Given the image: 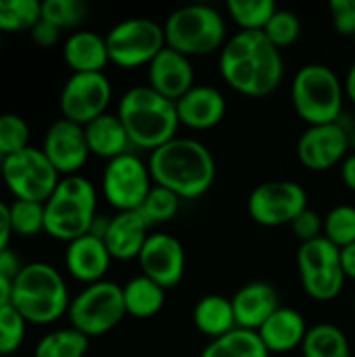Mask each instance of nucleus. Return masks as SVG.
I'll return each instance as SVG.
<instances>
[{"label": "nucleus", "mask_w": 355, "mask_h": 357, "mask_svg": "<svg viewBox=\"0 0 355 357\" xmlns=\"http://www.w3.org/2000/svg\"><path fill=\"white\" fill-rule=\"evenodd\" d=\"M111 261L113 257L103 238H96L92 234L69 243L65 251V268L69 276L77 282H84L86 287L105 280Z\"/></svg>", "instance_id": "19"}, {"label": "nucleus", "mask_w": 355, "mask_h": 357, "mask_svg": "<svg viewBox=\"0 0 355 357\" xmlns=\"http://www.w3.org/2000/svg\"><path fill=\"white\" fill-rule=\"evenodd\" d=\"M0 50H2V33H0Z\"/></svg>", "instance_id": "49"}, {"label": "nucleus", "mask_w": 355, "mask_h": 357, "mask_svg": "<svg viewBox=\"0 0 355 357\" xmlns=\"http://www.w3.org/2000/svg\"><path fill=\"white\" fill-rule=\"evenodd\" d=\"M230 299L236 316V326L255 333L280 307L278 291L274 289V284L264 280H253L243 284Z\"/></svg>", "instance_id": "20"}, {"label": "nucleus", "mask_w": 355, "mask_h": 357, "mask_svg": "<svg viewBox=\"0 0 355 357\" xmlns=\"http://www.w3.org/2000/svg\"><path fill=\"white\" fill-rule=\"evenodd\" d=\"M13 305V280L0 276V307Z\"/></svg>", "instance_id": "47"}, {"label": "nucleus", "mask_w": 355, "mask_h": 357, "mask_svg": "<svg viewBox=\"0 0 355 357\" xmlns=\"http://www.w3.org/2000/svg\"><path fill=\"white\" fill-rule=\"evenodd\" d=\"M308 331H310V326H308L301 312L280 305L264 322V326L257 331V335L272 356L274 354L282 356V354H291L295 349H301Z\"/></svg>", "instance_id": "22"}, {"label": "nucleus", "mask_w": 355, "mask_h": 357, "mask_svg": "<svg viewBox=\"0 0 355 357\" xmlns=\"http://www.w3.org/2000/svg\"><path fill=\"white\" fill-rule=\"evenodd\" d=\"M86 142L90 149V155L113 161L117 157H123L128 153H134V144L117 117V113H105L84 126Z\"/></svg>", "instance_id": "24"}, {"label": "nucleus", "mask_w": 355, "mask_h": 357, "mask_svg": "<svg viewBox=\"0 0 355 357\" xmlns=\"http://www.w3.org/2000/svg\"><path fill=\"white\" fill-rule=\"evenodd\" d=\"M345 98L343 79L324 63L303 65L291 82L293 109L308 126L339 121Z\"/></svg>", "instance_id": "6"}, {"label": "nucleus", "mask_w": 355, "mask_h": 357, "mask_svg": "<svg viewBox=\"0 0 355 357\" xmlns=\"http://www.w3.org/2000/svg\"><path fill=\"white\" fill-rule=\"evenodd\" d=\"M155 186L149 161L136 153H128L113 161H107V167L100 178V188L105 201L119 211H138Z\"/></svg>", "instance_id": "11"}, {"label": "nucleus", "mask_w": 355, "mask_h": 357, "mask_svg": "<svg viewBox=\"0 0 355 357\" xmlns=\"http://www.w3.org/2000/svg\"><path fill=\"white\" fill-rule=\"evenodd\" d=\"M266 38L278 48H289L291 44H295L301 36V19L297 13L287 10V8H278L274 13V17L270 19V23L264 29Z\"/></svg>", "instance_id": "38"}, {"label": "nucleus", "mask_w": 355, "mask_h": 357, "mask_svg": "<svg viewBox=\"0 0 355 357\" xmlns=\"http://www.w3.org/2000/svg\"><path fill=\"white\" fill-rule=\"evenodd\" d=\"M226 10L241 31H264L278 6L274 0H228Z\"/></svg>", "instance_id": "31"}, {"label": "nucleus", "mask_w": 355, "mask_h": 357, "mask_svg": "<svg viewBox=\"0 0 355 357\" xmlns=\"http://www.w3.org/2000/svg\"><path fill=\"white\" fill-rule=\"evenodd\" d=\"M220 73L224 82L243 96L264 98L285 77V59L264 31H241L228 38L220 50Z\"/></svg>", "instance_id": "1"}, {"label": "nucleus", "mask_w": 355, "mask_h": 357, "mask_svg": "<svg viewBox=\"0 0 355 357\" xmlns=\"http://www.w3.org/2000/svg\"><path fill=\"white\" fill-rule=\"evenodd\" d=\"M121 293L126 314L136 320H149L157 316L165 305V289L159 287L155 280L146 278L144 274L130 278L121 287Z\"/></svg>", "instance_id": "26"}, {"label": "nucleus", "mask_w": 355, "mask_h": 357, "mask_svg": "<svg viewBox=\"0 0 355 357\" xmlns=\"http://www.w3.org/2000/svg\"><path fill=\"white\" fill-rule=\"evenodd\" d=\"M341 180L345 184V188L355 192V153H349L343 163H341Z\"/></svg>", "instance_id": "45"}, {"label": "nucleus", "mask_w": 355, "mask_h": 357, "mask_svg": "<svg viewBox=\"0 0 355 357\" xmlns=\"http://www.w3.org/2000/svg\"><path fill=\"white\" fill-rule=\"evenodd\" d=\"M297 159L310 172H328L343 163L352 153L349 132L343 119L335 123L308 126V130L297 140Z\"/></svg>", "instance_id": "14"}, {"label": "nucleus", "mask_w": 355, "mask_h": 357, "mask_svg": "<svg viewBox=\"0 0 355 357\" xmlns=\"http://www.w3.org/2000/svg\"><path fill=\"white\" fill-rule=\"evenodd\" d=\"M121 287L111 280H100L84 287L69 303V324L88 339L109 335L126 318Z\"/></svg>", "instance_id": "8"}, {"label": "nucleus", "mask_w": 355, "mask_h": 357, "mask_svg": "<svg viewBox=\"0 0 355 357\" xmlns=\"http://www.w3.org/2000/svg\"><path fill=\"white\" fill-rule=\"evenodd\" d=\"M88 347L90 339L69 326L44 335L33 349V357H86Z\"/></svg>", "instance_id": "30"}, {"label": "nucleus", "mask_w": 355, "mask_h": 357, "mask_svg": "<svg viewBox=\"0 0 355 357\" xmlns=\"http://www.w3.org/2000/svg\"><path fill=\"white\" fill-rule=\"evenodd\" d=\"M153 182L192 201L209 192L216 182V159L211 151L195 138H174L149 157Z\"/></svg>", "instance_id": "2"}, {"label": "nucleus", "mask_w": 355, "mask_h": 357, "mask_svg": "<svg viewBox=\"0 0 355 357\" xmlns=\"http://www.w3.org/2000/svg\"><path fill=\"white\" fill-rule=\"evenodd\" d=\"M23 266H25V264H21L19 255H17L10 247L4 249V251H0V276L15 280V278L19 276V272L23 270Z\"/></svg>", "instance_id": "43"}, {"label": "nucleus", "mask_w": 355, "mask_h": 357, "mask_svg": "<svg viewBox=\"0 0 355 357\" xmlns=\"http://www.w3.org/2000/svg\"><path fill=\"white\" fill-rule=\"evenodd\" d=\"M291 230L295 234V238L301 243H310V241H316L320 236H324V218L314 211V209H305L303 213H299L293 224H291Z\"/></svg>", "instance_id": "40"}, {"label": "nucleus", "mask_w": 355, "mask_h": 357, "mask_svg": "<svg viewBox=\"0 0 355 357\" xmlns=\"http://www.w3.org/2000/svg\"><path fill=\"white\" fill-rule=\"evenodd\" d=\"M117 117L121 119L134 149L153 153L178 138L180 119L176 102L155 92L149 84L132 86L121 94Z\"/></svg>", "instance_id": "3"}, {"label": "nucleus", "mask_w": 355, "mask_h": 357, "mask_svg": "<svg viewBox=\"0 0 355 357\" xmlns=\"http://www.w3.org/2000/svg\"><path fill=\"white\" fill-rule=\"evenodd\" d=\"M226 96L220 88L209 84H195L180 100H176V111L180 126L190 130H211L226 115Z\"/></svg>", "instance_id": "18"}, {"label": "nucleus", "mask_w": 355, "mask_h": 357, "mask_svg": "<svg viewBox=\"0 0 355 357\" xmlns=\"http://www.w3.org/2000/svg\"><path fill=\"white\" fill-rule=\"evenodd\" d=\"M165 44L184 56H207L220 52L228 42L222 13L209 4H186L176 8L163 23Z\"/></svg>", "instance_id": "7"}, {"label": "nucleus", "mask_w": 355, "mask_h": 357, "mask_svg": "<svg viewBox=\"0 0 355 357\" xmlns=\"http://www.w3.org/2000/svg\"><path fill=\"white\" fill-rule=\"evenodd\" d=\"M341 268H343L345 278L355 280V243L341 249Z\"/></svg>", "instance_id": "46"}, {"label": "nucleus", "mask_w": 355, "mask_h": 357, "mask_svg": "<svg viewBox=\"0 0 355 357\" xmlns=\"http://www.w3.org/2000/svg\"><path fill=\"white\" fill-rule=\"evenodd\" d=\"M343 84H345V96L355 105V59L354 63L349 65V69H347V75H345Z\"/></svg>", "instance_id": "48"}, {"label": "nucleus", "mask_w": 355, "mask_h": 357, "mask_svg": "<svg viewBox=\"0 0 355 357\" xmlns=\"http://www.w3.org/2000/svg\"><path fill=\"white\" fill-rule=\"evenodd\" d=\"M98 195L94 184L84 176H65L44 203V234L61 243H73L86 234L98 215Z\"/></svg>", "instance_id": "5"}, {"label": "nucleus", "mask_w": 355, "mask_h": 357, "mask_svg": "<svg viewBox=\"0 0 355 357\" xmlns=\"http://www.w3.org/2000/svg\"><path fill=\"white\" fill-rule=\"evenodd\" d=\"M308 209V192L293 180L264 182L251 190L247 211L251 220L266 228L291 226L293 220Z\"/></svg>", "instance_id": "12"}, {"label": "nucleus", "mask_w": 355, "mask_h": 357, "mask_svg": "<svg viewBox=\"0 0 355 357\" xmlns=\"http://www.w3.org/2000/svg\"><path fill=\"white\" fill-rule=\"evenodd\" d=\"M149 86L169 100H180L195 86V67L188 56L165 46L146 67Z\"/></svg>", "instance_id": "17"}, {"label": "nucleus", "mask_w": 355, "mask_h": 357, "mask_svg": "<svg viewBox=\"0 0 355 357\" xmlns=\"http://www.w3.org/2000/svg\"><path fill=\"white\" fill-rule=\"evenodd\" d=\"M324 238L339 249L355 243V207L337 205L324 215Z\"/></svg>", "instance_id": "36"}, {"label": "nucleus", "mask_w": 355, "mask_h": 357, "mask_svg": "<svg viewBox=\"0 0 355 357\" xmlns=\"http://www.w3.org/2000/svg\"><path fill=\"white\" fill-rule=\"evenodd\" d=\"M180 203H182V199L178 195H174L172 190L155 184L138 211L146 220V224L153 228L157 224L172 222L178 215V211H180Z\"/></svg>", "instance_id": "34"}, {"label": "nucleus", "mask_w": 355, "mask_h": 357, "mask_svg": "<svg viewBox=\"0 0 355 357\" xmlns=\"http://www.w3.org/2000/svg\"><path fill=\"white\" fill-rule=\"evenodd\" d=\"M333 27L341 36H355V0H331Z\"/></svg>", "instance_id": "41"}, {"label": "nucleus", "mask_w": 355, "mask_h": 357, "mask_svg": "<svg viewBox=\"0 0 355 357\" xmlns=\"http://www.w3.org/2000/svg\"><path fill=\"white\" fill-rule=\"evenodd\" d=\"M63 59L71 73H105V67L111 63L105 36L90 29H77L67 36Z\"/></svg>", "instance_id": "23"}, {"label": "nucleus", "mask_w": 355, "mask_h": 357, "mask_svg": "<svg viewBox=\"0 0 355 357\" xmlns=\"http://www.w3.org/2000/svg\"><path fill=\"white\" fill-rule=\"evenodd\" d=\"M69 289L63 274L46 264H25L13 280V307L33 326H50L69 312Z\"/></svg>", "instance_id": "4"}, {"label": "nucleus", "mask_w": 355, "mask_h": 357, "mask_svg": "<svg viewBox=\"0 0 355 357\" xmlns=\"http://www.w3.org/2000/svg\"><path fill=\"white\" fill-rule=\"evenodd\" d=\"M192 322H195V328L211 341L222 339L234 328H239L232 299L224 295L201 297L192 310Z\"/></svg>", "instance_id": "25"}, {"label": "nucleus", "mask_w": 355, "mask_h": 357, "mask_svg": "<svg viewBox=\"0 0 355 357\" xmlns=\"http://www.w3.org/2000/svg\"><path fill=\"white\" fill-rule=\"evenodd\" d=\"M88 17V6L84 0H44L42 2V19L52 23L54 27L63 29H73L86 21Z\"/></svg>", "instance_id": "35"}, {"label": "nucleus", "mask_w": 355, "mask_h": 357, "mask_svg": "<svg viewBox=\"0 0 355 357\" xmlns=\"http://www.w3.org/2000/svg\"><path fill=\"white\" fill-rule=\"evenodd\" d=\"M0 178L15 199L36 203H46L61 180L44 151L36 146L6 157L0 165Z\"/></svg>", "instance_id": "10"}, {"label": "nucleus", "mask_w": 355, "mask_h": 357, "mask_svg": "<svg viewBox=\"0 0 355 357\" xmlns=\"http://www.w3.org/2000/svg\"><path fill=\"white\" fill-rule=\"evenodd\" d=\"M27 322L25 318L13 307H0V357H8L19 351L25 341Z\"/></svg>", "instance_id": "39"}, {"label": "nucleus", "mask_w": 355, "mask_h": 357, "mask_svg": "<svg viewBox=\"0 0 355 357\" xmlns=\"http://www.w3.org/2000/svg\"><path fill=\"white\" fill-rule=\"evenodd\" d=\"M354 312H355V295H354Z\"/></svg>", "instance_id": "50"}, {"label": "nucleus", "mask_w": 355, "mask_h": 357, "mask_svg": "<svg viewBox=\"0 0 355 357\" xmlns=\"http://www.w3.org/2000/svg\"><path fill=\"white\" fill-rule=\"evenodd\" d=\"M44 222H46L44 203L19 201V199L10 203V228L15 236L33 238L44 232Z\"/></svg>", "instance_id": "33"}, {"label": "nucleus", "mask_w": 355, "mask_h": 357, "mask_svg": "<svg viewBox=\"0 0 355 357\" xmlns=\"http://www.w3.org/2000/svg\"><path fill=\"white\" fill-rule=\"evenodd\" d=\"M13 228H10V205L0 201V251L10 247L13 238Z\"/></svg>", "instance_id": "44"}, {"label": "nucleus", "mask_w": 355, "mask_h": 357, "mask_svg": "<svg viewBox=\"0 0 355 357\" xmlns=\"http://www.w3.org/2000/svg\"><path fill=\"white\" fill-rule=\"evenodd\" d=\"M201 357H272L255 331L234 328L222 339L211 341Z\"/></svg>", "instance_id": "29"}, {"label": "nucleus", "mask_w": 355, "mask_h": 357, "mask_svg": "<svg viewBox=\"0 0 355 357\" xmlns=\"http://www.w3.org/2000/svg\"><path fill=\"white\" fill-rule=\"evenodd\" d=\"M29 38H31L33 44H38V46H42V48H50V46H54V44L61 40V29L54 27L52 23L40 19V21L31 27Z\"/></svg>", "instance_id": "42"}, {"label": "nucleus", "mask_w": 355, "mask_h": 357, "mask_svg": "<svg viewBox=\"0 0 355 357\" xmlns=\"http://www.w3.org/2000/svg\"><path fill=\"white\" fill-rule=\"evenodd\" d=\"M111 98L113 88L105 73H71L61 88L59 107L65 119L88 126L96 117L109 113Z\"/></svg>", "instance_id": "13"}, {"label": "nucleus", "mask_w": 355, "mask_h": 357, "mask_svg": "<svg viewBox=\"0 0 355 357\" xmlns=\"http://www.w3.org/2000/svg\"><path fill=\"white\" fill-rule=\"evenodd\" d=\"M297 270H299L301 282L343 270L341 249L324 236L310 241V243H301L297 249Z\"/></svg>", "instance_id": "27"}, {"label": "nucleus", "mask_w": 355, "mask_h": 357, "mask_svg": "<svg viewBox=\"0 0 355 357\" xmlns=\"http://www.w3.org/2000/svg\"><path fill=\"white\" fill-rule=\"evenodd\" d=\"M29 123L17 113H0V157L6 159L29 146Z\"/></svg>", "instance_id": "37"}, {"label": "nucleus", "mask_w": 355, "mask_h": 357, "mask_svg": "<svg viewBox=\"0 0 355 357\" xmlns=\"http://www.w3.org/2000/svg\"><path fill=\"white\" fill-rule=\"evenodd\" d=\"M301 354L303 357H354L347 335L328 322L310 326Z\"/></svg>", "instance_id": "28"}, {"label": "nucleus", "mask_w": 355, "mask_h": 357, "mask_svg": "<svg viewBox=\"0 0 355 357\" xmlns=\"http://www.w3.org/2000/svg\"><path fill=\"white\" fill-rule=\"evenodd\" d=\"M151 226L140 211H119L111 215L109 228L103 236L109 253L117 261H132L140 257L144 243L149 241Z\"/></svg>", "instance_id": "21"}, {"label": "nucleus", "mask_w": 355, "mask_h": 357, "mask_svg": "<svg viewBox=\"0 0 355 357\" xmlns=\"http://www.w3.org/2000/svg\"><path fill=\"white\" fill-rule=\"evenodd\" d=\"M109 61L121 69L149 67L151 61L167 46L163 23L146 17L123 19L105 36Z\"/></svg>", "instance_id": "9"}, {"label": "nucleus", "mask_w": 355, "mask_h": 357, "mask_svg": "<svg viewBox=\"0 0 355 357\" xmlns=\"http://www.w3.org/2000/svg\"><path fill=\"white\" fill-rule=\"evenodd\" d=\"M42 151L61 178L77 176L90 157L84 126H77L65 117L52 121L44 134Z\"/></svg>", "instance_id": "16"}, {"label": "nucleus", "mask_w": 355, "mask_h": 357, "mask_svg": "<svg viewBox=\"0 0 355 357\" xmlns=\"http://www.w3.org/2000/svg\"><path fill=\"white\" fill-rule=\"evenodd\" d=\"M138 264L146 278L155 280L167 291L178 287L184 278L186 251L176 236L165 232H153L140 251Z\"/></svg>", "instance_id": "15"}, {"label": "nucleus", "mask_w": 355, "mask_h": 357, "mask_svg": "<svg viewBox=\"0 0 355 357\" xmlns=\"http://www.w3.org/2000/svg\"><path fill=\"white\" fill-rule=\"evenodd\" d=\"M40 19V0H0V33H29Z\"/></svg>", "instance_id": "32"}]
</instances>
